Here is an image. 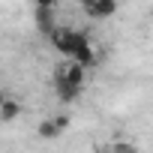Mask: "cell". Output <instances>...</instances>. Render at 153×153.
Wrapping results in <instances>:
<instances>
[{"label": "cell", "mask_w": 153, "mask_h": 153, "mask_svg": "<svg viewBox=\"0 0 153 153\" xmlns=\"http://www.w3.org/2000/svg\"><path fill=\"white\" fill-rule=\"evenodd\" d=\"M84 84H87V69H81L78 63H63L54 69V96L60 102H75V99H81L84 93Z\"/></svg>", "instance_id": "1"}, {"label": "cell", "mask_w": 153, "mask_h": 153, "mask_svg": "<svg viewBox=\"0 0 153 153\" xmlns=\"http://www.w3.org/2000/svg\"><path fill=\"white\" fill-rule=\"evenodd\" d=\"M87 39H90V33L72 30V27H60V24L48 33V45H51L57 54H63L66 60H72V54L78 51V45H81V42H87Z\"/></svg>", "instance_id": "2"}, {"label": "cell", "mask_w": 153, "mask_h": 153, "mask_svg": "<svg viewBox=\"0 0 153 153\" xmlns=\"http://www.w3.org/2000/svg\"><path fill=\"white\" fill-rule=\"evenodd\" d=\"M66 129H69V114H51V117H45V120L36 126V135H39L42 141H54V138H60Z\"/></svg>", "instance_id": "3"}, {"label": "cell", "mask_w": 153, "mask_h": 153, "mask_svg": "<svg viewBox=\"0 0 153 153\" xmlns=\"http://www.w3.org/2000/svg\"><path fill=\"white\" fill-rule=\"evenodd\" d=\"M72 63H78L81 69H93V66H99V51L93 48V39H87V42L78 45V51L72 54Z\"/></svg>", "instance_id": "4"}, {"label": "cell", "mask_w": 153, "mask_h": 153, "mask_svg": "<svg viewBox=\"0 0 153 153\" xmlns=\"http://www.w3.org/2000/svg\"><path fill=\"white\" fill-rule=\"evenodd\" d=\"M117 0H93L90 3V9L84 12V15H90L93 21H105V18H111V15H117Z\"/></svg>", "instance_id": "5"}, {"label": "cell", "mask_w": 153, "mask_h": 153, "mask_svg": "<svg viewBox=\"0 0 153 153\" xmlns=\"http://www.w3.org/2000/svg\"><path fill=\"white\" fill-rule=\"evenodd\" d=\"M33 21H36L39 33L48 36V33L57 27V9H33Z\"/></svg>", "instance_id": "6"}, {"label": "cell", "mask_w": 153, "mask_h": 153, "mask_svg": "<svg viewBox=\"0 0 153 153\" xmlns=\"http://www.w3.org/2000/svg\"><path fill=\"white\" fill-rule=\"evenodd\" d=\"M21 102L18 99H12V96H3L0 99V123H12V120H18L21 117Z\"/></svg>", "instance_id": "7"}, {"label": "cell", "mask_w": 153, "mask_h": 153, "mask_svg": "<svg viewBox=\"0 0 153 153\" xmlns=\"http://www.w3.org/2000/svg\"><path fill=\"white\" fill-rule=\"evenodd\" d=\"M108 147H111L114 153H138V147H135L132 141H123V138H120V141H114V144H108Z\"/></svg>", "instance_id": "8"}, {"label": "cell", "mask_w": 153, "mask_h": 153, "mask_svg": "<svg viewBox=\"0 0 153 153\" xmlns=\"http://www.w3.org/2000/svg\"><path fill=\"white\" fill-rule=\"evenodd\" d=\"M60 0H33V9H57Z\"/></svg>", "instance_id": "9"}, {"label": "cell", "mask_w": 153, "mask_h": 153, "mask_svg": "<svg viewBox=\"0 0 153 153\" xmlns=\"http://www.w3.org/2000/svg\"><path fill=\"white\" fill-rule=\"evenodd\" d=\"M78 3H81V9L87 12V9H90V3H93V0H78Z\"/></svg>", "instance_id": "10"}, {"label": "cell", "mask_w": 153, "mask_h": 153, "mask_svg": "<svg viewBox=\"0 0 153 153\" xmlns=\"http://www.w3.org/2000/svg\"><path fill=\"white\" fill-rule=\"evenodd\" d=\"M99 153H114V150H111V147H102V150H99Z\"/></svg>", "instance_id": "11"}]
</instances>
